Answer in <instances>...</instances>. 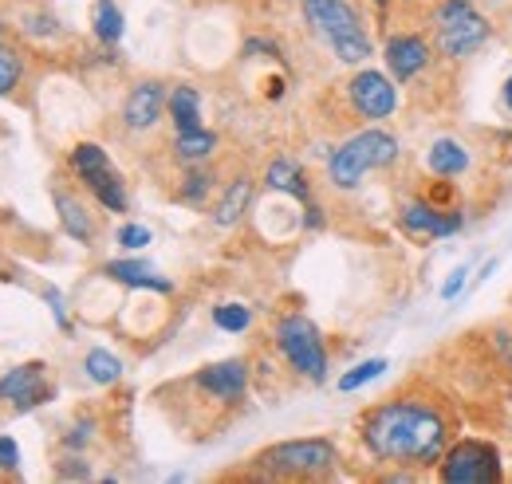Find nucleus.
Here are the masks:
<instances>
[{"instance_id":"nucleus-26","label":"nucleus","mask_w":512,"mask_h":484,"mask_svg":"<svg viewBox=\"0 0 512 484\" xmlns=\"http://www.w3.org/2000/svg\"><path fill=\"white\" fill-rule=\"evenodd\" d=\"M386 359H367V363H359V366H351L343 378H339V390L343 394H355V390H363L367 382H375V378H383L386 374Z\"/></svg>"},{"instance_id":"nucleus-11","label":"nucleus","mask_w":512,"mask_h":484,"mask_svg":"<svg viewBox=\"0 0 512 484\" xmlns=\"http://www.w3.org/2000/svg\"><path fill=\"white\" fill-rule=\"evenodd\" d=\"M193 386H197L201 394H209L213 402L233 406V402H241L245 390H249V363H245V359H225V363L205 366V370L193 374Z\"/></svg>"},{"instance_id":"nucleus-22","label":"nucleus","mask_w":512,"mask_h":484,"mask_svg":"<svg viewBox=\"0 0 512 484\" xmlns=\"http://www.w3.org/2000/svg\"><path fill=\"white\" fill-rule=\"evenodd\" d=\"M213 150H217V134L205 130V126H197V130H178V134H174V154H178L182 162H201V158H209Z\"/></svg>"},{"instance_id":"nucleus-24","label":"nucleus","mask_w":512,"mask_h":484,"mask_svg":"<svg viewBox=\"0 0 512 484\" xmlns=\"http://www.w3.org/2000/svg\"><path fill=\"white\" fill-rule=\"evenodd\" d=\"M67 162H71V170H75V178H79V182L111 166V158H107V150H103L99 142H79V146L71 150V158H67Z\"/></svg>"},{"instance_id":"nucleus-13","label":"nucleus","mask_w":512,"mask_h":484,"mask_svg":"<svg viewBox=\"0 0 512 484\" xmlns=\"http://www.w3.org/2000/svg\"><path fill=\"white\" fill-rule=\"evenodd\" d=\"M166 87L158 83V79H142V83H134L127 95V103H123V122H127V130H150L154 122L166 115Z\"/></svg>"},{"instance_id":"nucleus-19","label":"nucleus","mask_w":512,"mask_h":484,"mask_svg":"<svg viewBox=\"0 0 512 484\" xmlns=\"http://www.w3.org/2000/svg\"><path fill=\"white\" fill-rule=\"evenodd\" d=\"M166 107H170L174 130H197V126H201V95L193 91L190 83H178V87L170 91Z\"/></svg>"},{"instance_id":"nucleus-25","label":"nucleus","mask_w":512,"mask_h":484,"mask_svg":"<svg viewBox=\"0 0 512 484\" xmlns=\"http://www.w3.org/2000/svg\"><path fill=\"white\" fill-rule=\"evenodd\" d=\"M249 323H253V311L245 303H217L213 307V327L225 335H241V331H249Z\"/></svg>"},{"instance_id":"nucleus-23","label":"nucleus","mask_w":512,"mask_h":484,"mask_svg":"<svg viewBox=\"0 0 512 484\" xmlns=\"http://www.w3.org/2000/svg\"><path fill=\"white\" fill-rule=\"evenodd\" d=\"M83 370H87V378H91L95 386H115V382L123 378V359H119L115 351H107V347H95V351H87Z\"/></svg>"},{"instance_id":"nucleus-35","label":"nucleus","mask_w":512,"mask_h":484,"mask_svg":"<svg viewBox=\"0 0 512 484\" xmlns=\"http://www.w3.org/2000/svg\"><path fill=\"white\" fill-rule=\"evenodd\" d=\"M509 378H512V359H509Z\"/></svg>"},{"instance_id":"nucleus-27","label":"nucleus","mask_w":512,"mask_h":484,"mask_svg":"<svg viewBox=\"0 0 512 484\" xmlns=\"http://www.w3.org/2000/svg\"><path fill=\"white\" fill-rule=\"evenodd\" d=\"M20 75H24L20 56H16L12 48H4V44H0V95H12V87L20 83Z\"/></svg>"},{"instance_id":"nucleus-21","label":"nucleus","mask_w":512,"mask_h":484,"mask_svg":"<svg viewBox=\"0 0 512 484\" xmlns=\"http://www.w3.org/2000/svg\"><path fill=\"white\" fill-rule=\"evenodd\" d=\"M91 28H95V40L99 44H119L123 40V8L115 0H95V12H91Z\"/></svg>"},{"instance_id":"nucleus-29","label":"nucleus","mask_w":512,"mask_h":484,"mask_svg":"<svg viewBox=\"0 0 512 484\" xmlns=\"http://www.w3.org/2000/svg\"><path fill=\"white\" fill-rule=\"evenodd\" d=\"M115 241L123 244L127 252H142V248H150V241H154V233H150L146 225H138V221H130V225H123V229L115 233Z\"/></svg>"},{"instance_id":"nucleus-16","label":"nucleus","mask_w":512,"mask_h":484,"mask_svg":"<svg viewBox=\"0 0 512 484\" xmlns=\"http://www.w3.org/2000/svg\"><path fill=\"white\" fill-rule=\"evenodd\" d=\"M264 182H268V189H276V193H292V197L304 201V205L312 201V189H308L300 166H296L292 158H272L268 170H264Z\"/></svg>"},{"instance_id":"nucleus-30","label":"nucleus","mask_w":512,"mask_h":484,"mask_svg":"<svg viewBox=\"0 0 512 484\" xmlns=\"http://www.w3.org/2000/svg\"><path fill=\"white\" fill-rule=\"evenodd\" d=\"M465 284H469V268L461 264V268H453V272H449V280L442 284V300H446V303L457 300V296L465 292Z\"/></svg>"},{"instance_id":"nucleus-6","label":"nucleus","mask_w":512,"mask_h":484,"mask_svg":"<svg viewBox=\"0 0 512 484\" xmlns=\"http://www.w3.org/2000/svg\"><path fill=\"white\" fill-rule=\"evenodd\" d=\"M276 351L284 355V363L292 366L300 378H308V382H323L327 378V347H323L320 327L308 315H300V311L280 315V323H276Z\"/></svg>"},{"instance_id":"nucleus-2","label":"nucleus","mask_w":512,"mask_h":484,"mask_svg":"<svg viewBox=\"0 0 512 484\" xmlns=\"http://www.w3.org/2000/svg\"><path fill=\"white\" fill-rule=\"evenodd\" d=\"M300 4H304L312 32L331 48L335 60L351 63V67L371 60L375 44H371V32H367V24L351 0H300Z\"/></svg>"},{"instance_id":"nucleus-15","label":"nucleus","mask_w":512,"mask_h":484,"mask_svg":"<svg viewBox=\"0 0 512 484\" xmlns=\"http://www.w3.org/2000/svg\"><path fill=\"white\" fill-rule=\"evenodd\" d=\"M426 170L430 174H438V178H461L469 166H473V158H469V146L461 142V138H434L430 146H426Z\"/></svg>"},{"instance_id":"nucleus-18","label":"nucleus","mask_w":512,"mask_h":484,"mask_svg":"<svg viewBox=\"0 0 512 484\" xmlns=\"http://www.w3.org/2000/svg\"><path fill=\"white\" fill-rule=\"evenodd\" d=\"M56 209H60V221H64V233L75 237L79 244H95V221L87 217V209L71 197V193H56Z\"/></svg>"},{"instance_id":"nucleus-5","label":"nucleus","mask_w":512,"mask_h":484,"mask_svg":"<svg viewBox=\"0 0 512 484\" xmlns=\"http://www.w3.org/2000/svg\"><path fill=\"white\" fill-rule=\"evenodd\" d=\"M253 465L264 477H280V481H316L327 477L339 465V453L327 437H300V441H280L268 445L253 457Z\"/></svg>"},{"instance_id":"nucleus-20","label":"nucleus","mask_w":512,"mask_h":484,"mask_svg":"<svg viewBox=\"0 0 512 484\" xmlns=\"http://www.w3.org/2000/svg\"><path fill=\"white\" fill-rule=\"evenodd\" d=\"M249 201H253V182L249 178H237V182L225 189V197H221V205H217V213H213V221L221 225V229H229V225H237L241 217H245V209H249Z\"/></svg>"},{"instance_id":"nucleus-34","label":"nucleus","mask_w":512,"mask_h":484,"mask_svg":"<svg viewBox=\"0 0 512 484\" xmlns=\"http://www.w3.org/2000/svg\"><path fill=\"white\" fill-rule=\"evenodd\" d=\"M481 4H493L497 8V4H509V0H481Z\"/></svg>"},{"instance_id":"nucleus-32","label":"nucleus","mask_w":512,"mask_h":484,"mask_svg":"<svg viewBox=\"0 0 512 484\" xmlns=\"http://www.w3.org/2000/svg\"><path fill=\"white\" fill-rule=\"evenodd\" d=\"M44 296H48V303H52V315H56V323H60V327H67L64 296H60V292H56V288H48V292H44Z\"/></svg>"},{"instance_id":"nucleus-31","label":"nucleus","mask_w":512,"mask_h":484,"mask_svg":"<svg viewBox=\"0 0 512 484\" xmlns=\"http://www.w3.org/2000/svg\"><path fill=\"white\" fill-rule=\"evenodd\" d=\"M20 469V445L12 437H0V473H16Z\"/></svg>"},{"instance_id":"nucleus-12","label":"nucleus","mask_w":512,"mask_h":484,"mask_svg":"<svg viewBox=\"0 0 512 484\" xmlns=\"http://www.w3.org/2000/svg\"><path fill=\"white\" fill-rule=\"evenodd\" d=\"M0 402L12 410H32L40 402H48V378H44V363H24L12 366L0 374Z\"/></svg>"},{"instance_id":"nucleus-3","label":"nucleus","mask_w":512,"mask_h":484,"mask_svg":"<svg viewBox=\"0 0 512 484\" xmlns=\"http://www.w3.org/2000/svg\"><path fill=\"white\" fill-rule=\"evenodd\" d=\"M398 154H402V142L390 130H379V126L359 130L327 158V182L335 189H359L367 182V174L394 166Z\"/></svg>"},{"instance_id":"nucleus-4","label":"nucleus","mask_w":512,"mask_h":484,"mask_svg":"<svg viewBox=\"0 0 512 484\" xmlns=\"http://www.w3.org/2000/svg\"><path fill=\"white\" fill-rule=\"evenodd\" d=\"M430 24H434V48L446 60L477 56L493 40V20L477 8V0H438Z\"/></svg>"},{"instance_id":"nucleus-10","label":"nucleus","mask_w":512,"mask_h":484,"mask_svg":"<svg viewBox=\"0 0 512 484\" xmlns=\"http://www.w3.org/2000/svg\"><path fill=\"white\" fill-rule=\"evenodd\" d=\"M383 56H386L390 79H394V83H410V79H418V75L430 67L434 48H430V40H426L422 32H394V36L386 40Z\"/></svg>"},{"instance_id":"nucleus-33","label":"nucleus","mask_w":512,"mask_h":484,"mask_svg":"<svg viewBox=\"0 0 512 484\" xmlns=\"http://www.w3.org/2000/svg\"><path fill=\"white\" fill-rule=\"evenodd\" d=\"M501 99H505V111L512 115V75L505 79V87H501Z\"/></svg>"},{"instance_id":"nucleus-14","label":"nucleus","mask_w":512,"mask_h":484,"mask_svg":"<svg viewBox=\"0 0 512 484\" xmlns=\"http://www.w3.org/2000/svg\"><path fill=\"white\" fill-rule=\"evenodd\" d=\"M103 272L115 284H127V288H146V292H158V296H170L174 292V280L158 276V268L146 264V260H107Z\"/></svg>"},{"instance_id":"nucleus-28","label":"nucleus","mask_w":512,"mask_h":484,"mask_svg":"<svg viewBox=\"0 0 512 484\" xmlns=\"http://www.w3.org/2000/svg\"><path fill=\"white\" fill-rule=\"evenodd\" d=\"M209 189H213V174H209V170H190L186 182H182V201L201 205V201L209 197Z\"/></svg>"},{"instance_id":"nucleus-7","label":"nucleus","mask_w":512,"mask_h":484,"mask_svg":"<svg viewBox=\"0 0 512 484\" xmlns=\"http://www.w3.org/2000/svg\"><path fill=\"white\" fill-rule=\"evenodd\" d=\"M438 477L446 484H501V445L485 437H461L449 441V449L438 461Z\"/></svg>"},{"instance_id":"nucleus-1","label":"nucleus","mask_w":512,"mask_h":484,"mask_svg":"<svg viewBox=\"0 0 512 484\" xmlns=\"http://www.w3.org/2000/svg\"><path fill=\"white\" fill-rule=\"evenodd\" d=\"M359 437L367 453L398 469H430L449 449V418L438 402L394 394L363 414Z\"/></svg>"},{"instance_id":"nucleus-9","label":"nucleus","mask_w":512,"mask_h":484,"mask_svg":"<svg viewBox=\"0 0 512 484\" xmlns=\"http://www.w3.org/2000/svg\"><path fill=\"white\" fill-rule=\"evenodd\" d=\"M398 225H402V233H410V237L446 241V237L465 229V213H461V209H442L438 201H410V205H402Z\"/></svg>"},{"instance_id":"nucleus-17","label":"nucleus","mask_w":512,"mask_h":484,"mask_svg":"<svg viewBox=\"0 0 512 484\" xmlns=\"http://www.w3.org/2000/svg\"><path fill=\"white\" fill-rule=\"evenodd\" d=\"M83 185L95 193V201H99L107 213H127V185L115 174V166H107V170L83 178Z\"/></svg>"},{"instance_id":"nucleus-8","label":"nucleus","mask_w":512,"mask_h":484,"mask_svg":"<svg viewBox=\"0 0 512 484\" xmlns=\"http://www.w3.org/2000/svg\"><path fill=\"white\" fill-rule=\"evenodd\" d=\"M347 103L359 119L367 122H383L398 111V91L390 83V75L375 71V67H363L347 79Z\"/></svg>"}]
</instances>
